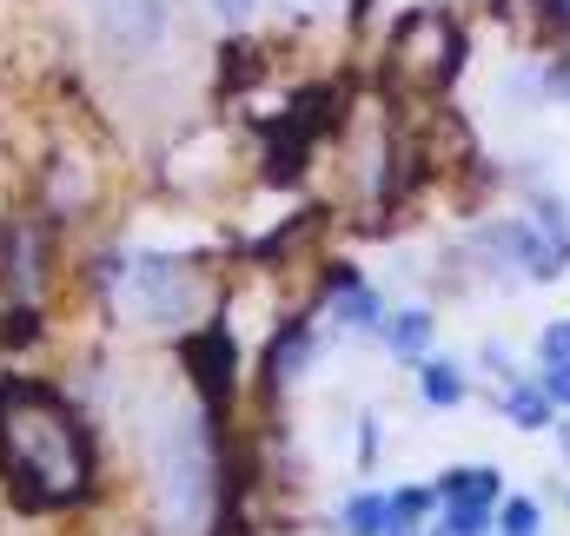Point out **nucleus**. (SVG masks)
Instances as JSON below:
<instances>
[{"mask_svg": "<svg viewBox=\"0 0 570 536\" xmlns=\"http://www.w3.org/2000/svg\"><path fill=\"white\" fill-rule=\"evenodd\" d=\"M0 477L20 510H60L94 484V444L73 404L47 385L7 378L0 385Z\"/></svg>", "mask_w": 570, "mask_h": 536, "instance_id": "1", "label": "nucleus"}, {"mask_svg": "<svg viewBox=\"0 0 570 536\" xmlns=\"http://www.w3.org/2000/svg\"><path fill=\"white\" fill-rule=\"evenodd\" d=\"M159 477H166V510H173L179 524H199V517H206V497H213V464H206L193 424H179V430L159 444Z\"/></svg>", "mask_w": 570, "mask_h": 536, "instance_id": "2", "label": "nucleus"}, {"mask_svg": "<svg viewBox=\"0 0 570 536\" xmlns=\"http://www.w3.org/2000/svg\"><path fill=\"white\" fill-rule=\"evenodd\" d=\"M127 298H134L140 325H179L193 311V271L173 259H140L127 271Z\"/></svg>", "mask_w": 570, "mask_h": 536, "instance_id": "3", "label": "nucleus"}, {"mask_svg": "<svg viewBox=\"0 0 570 536\" xmlns=\"http://www.w3.org/2000/svg\"><path fill=\"white\" fill-rule=\"evenodd\" d=\"M100 33L120 53H140L166 33V0H100Z\"/></svg>", "mask_w": 570, "mask_h": 536, "instance_id": "4", "label": "nucleus"}, {"mask_svg": "<svg viewBox=\"0 0 570 536\" xmlns=\"http://www.w3.org/2000/svg\"><path fill=\"white\" fill-rule=\"evenodd\" d=\"M193 378L206 391V410H226V391H233V345H226V331H206L193 345Z\"/></svg>", "mask_w": 570, "mask_h": 536, "instance_id": "5", "label": "nucleus"}, {"mask_svg": "<svg viewBox=\"0 0 570 536\" xmlns=\"http://www.w3.org/2000/svg\"><path fill=\"white\" fill-rule=\"evenodd\" d=\"M33 278H40V239H33V226H0V285L27 291Z\"/></svg>", "mask_w": 570, "mask_h": 536, "instance_id": "6", "label": "nucleus"}, {"mask_svg": "<svg viewBox=\"0 0 570 536\" xmlns=\"http://www.w3.org/2000/svg\"><path fill=\"white\" fill-rule=\"evenodd\" d=\"M451 504H491L498 497V470H484V464H471V470H451L444 484H438Z\"/></svg>", "mask_w": 570, "mask_h": 536, "instance_id": "7", "label": "nucleus"}, {"mask_svg": "<svg viewBox=\"0 0 570 536\" xmlns=\"http://www.w3.org/2000/svg\"><path fill=\"white\" fill-rule=\"evenodd\" d=\"M419 385H425V398L438 410H451V404H464V371L451 365V358H431L425 371H419Z\"/></svg>", "mask_w": 570, "mask_h": 536, "instance_id": "8", "label": "nucleus"}, {"mask_svg": "<svg viewBox=\"0 0 570 536\" xmlns=\"http://www.w3.org/2000/svg\"><path fill=\"white\" fill-rule=\"evenodd\" d=\"M385 338H392V351H405V358H419L431 345V318L425 311H399L392 325H385Z\"/></svg>", "mask_w": 570, "mask_h": 536, "instance_id": "9", "label": "nucleus"}, {"mask_svg": "<svg viewBox=\"0 0 570 536\" xmlns=\"http://www.w3.org/2000/svg\"><path fill=\"white\" fill-rule=\"evenodd\" d=\"M504 410L524 424V430H544V417H551V391H531V385H511V398Z\"/></svg>", "mask_w": 570, "mask_h": 536, "instance_id": "10", "label": "nucleus"}, {"mask_svg": "<svg viewBox=\"0 0 570 536\" xmlns=\"http://www.w3.org/2000/svg\"><path fill=\"white\" fill-rule=\"evenodd\" d=\"M385 524H392V504H379V497H352L345 504V530L352 536H379Z\"/></svg>", "mask_w": 570, "mask_h": 536, "instance_id": "11", "label": "nucleus"}, {"mask_svg": "<svg viewBox=\"0 0 570 536\" xmlns=\"http://www.w3.org/2000/svg\"><path fill=\"white\" fill-rule=\"evenodd\" d=\"M498 524H504V536H538V504H531V497H511V504L498 510Z\"/></svg>", "mask_w": 570, "mask_h": 536, "instance_id": "12", "label": "nucleus"}, {"mask_svg": "<svg viewBox=\"0 0 570 536\" xmlns=\"http://www.w3.org/2000/svg\"><path fill=\"white\" fill-rule=\"evenodd\" d=\"M338 311H345V325H379V298H372L365 285H352V291H338Z\"/></svg>", "mask_w": 570, "mask_h": 536, "instance_id": "13", "label": "nucleus"}, {"mask_svg": "<svg viewBox=\"0 0 570 536\" xmlns=\"http://www.w3.org/2000/svg\"><path fill=\"white\" fill-rule=\"evenodd\" d=\"M27 338H40V311L13 305V311H7V325H0V345H27Z\"/></svg>", "mask_w": 570, "mask_h": 536, "instance_id": "14", "label": "nucleus"}, {"mask_svg": "<svg viewBox=\"0 0 570 536\" xmlns=\"http://www.w3.org/2000/svg\"><path fill=\"white\" fill-rule=\"evenodd\" d=\"M478 530H484V504H451L438 536H478Z\"/></svg>", "mask_w": 570, "mask_h": 536, "instance_id": "15", "label": "nucleus"}, {"mask_svg": "<svg viewBox=\"0 0 570 536\" xmlns=\"http://www.w3.org/2000/svg\"><path fill=\"white\" fill-rule=\"evenodd\" d=\"M544 391H551L558 404H570V358H564V365L551 358V371H544Z\"/></svg>", "mask_w": 570, "mask_h": 536, "instance_id": "16", "label": "nucleus"}, {"mask_svg": "<svg viewBox=\"0 0 570 536\" xmlns=\"http://www.w3.org/2000/svg\"><path fill=\"white\" fill-rule=\"evenodd\" d=\"M213 13H219V20H246V13H253V0H213Z\"/></svg>", "mask_w": 570, "mask_h": 536, "instance_id": "17", "label": "nucleus"}]
</instances>
